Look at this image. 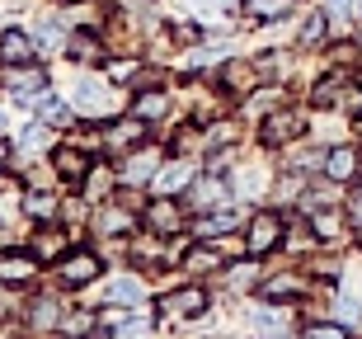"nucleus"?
I'll return each instance as SVG.
<instances>
[{
	"mask_svg": "<svg viewBox=\"0 0 362 339\" xmlns=\"http://www.w3.org/2000/svg\"><path fill=\"white\" fill-rule=\"evenodd\" d=\"M24 212H28V217H38V222H47L57 212V198H52V193H42V189H33V193H24Z\"/></svg>",
	"mask_w": 362,
	"mask_h": 339,
	"instance_id": "nucleus-27",
	"label": "nucleus"
},
{
	"mask_svg": "<svg viewBox=\"0 0 362 339\" xmlns=\"http://www.w3.org/2000/svg\"><path fill=\"white\" fill-rule=\"evenodd\" d=\"M57 273H62L66 287H85L99 278V255L94 250H66V255L57 259Z\"/></svg>",
	"mask_w": 362,
	"mask_h": 339,
	"instance_id": "nucleus-2",
	"label": "nucleus"
},
{
	"mask_svg": "<svg viewBox=\"0 0 362 339\" xmlns=\"http://www.w3.org/2000/svg\"><path fill=\"white\" fill-rule=\"evenodd\" d=\"M306 292H310V283L301 278V273H292V269H282V273H273V278L259 283V297L264 301H282V306L296 301V297H306Z\"/></svg>",
	"mask_w": 362,
	"mask_h": 339,
	"instance_id": "nucleus-5",
	"label": "nucleus"
},
{
	"mask_svg": "<svg viewBox=\"0 0 362 339\" xmlns=\"http://www.w3.org/2000/svg\"><path fill=\"white\" fill-rule=\"evenodd\" d=\"M141 297H146L141 278H113V283H108V306H122V311H132Z\"/></svg>",
	"mask_w": 362,
	"mask_h": 339,
	"instance_id": "nucleus-19",
	"label": "nucleus"
},
{
	"mask_svg": "<svg viewBox=\"0 0 362 339\" xmlns=\"http://www.w3.org/2000/svg\"><path fill=\"white\" fill-rule=\"evenodd\" d=\"M0 127H5V113H0Z\"/></svg>",
	"mask_w": 362,
	"mask_h": 339,
	"instance_id": "nucleus-49",
	"label": "nucleus"
},
{
	"mask_svg": "<svg viewBox=\"0 0 362 339\" xmlns=\"http://www.w3.org/2000/svg\"><path fill=\"white\" fill-rule=\"evenodd\" d=\"M38 273V255L33 250H5L0 255V283H28Z\"/></svg>",
	"mask_w": 362,
	"mask_h": 339,
	"instance_id": "nucleus-11",
	"label": "nucleus"
},
{
	"mask_svg": "<svg viewBox=\"0 0 362 339\" xmlns=\"http://www.w3.org/2000/svg\"><path fill=\"white\" fill-rule=\"evenodd\" d=\"M255 283V264H240V273H230V287H250Z\"/></svg>",
	"mask_w": 362,
	"mask_h": 339,
	"instance_id": "nucleus-43",
	"label": "nucleus"
},
{
	"mask_svg": "<svg viewBox=\"0 0 362 339\" xmlns=\"http://www.w3.org/2000/svg\"><path fill=\"white\" fill-rule=\"evenodd\" d=\"M235 137H240V122H235V118H216V122H212V132L202 137V146L216 156V151L226 146V142H235Z\"/></svg>",
	"mask_w": 362,
	"mask_h": 339,
	"instance_id": "nucleus-23",
	"label": "nucleus"
},
{
	"mask_svg": "<svg viewBox=\"0 0 362 339\" xmlns=\"http://www.w3.org/2000/svg\"><path fill=\"white\" fill-rule=\"evenodd\" d=\"M339 109L349 113L353 122L362 118V85H344V95H339Z\"/></svg>",
	"mask_w": 362,
	"mask_h": 339,
	"instance_id": "nucleus-37",
	"label": "nucleus"
},
{
	"mask_svg": "<svg viewBox=\"0 0 362 339\" xmlns=\"http://www.w3.org/2000/svg\"><path fill=\"white\" fill-rule=\"evenodd\" d=\"M329 10H334V19H353V10H358V0H329Z\"/></svg>",
	"mask_w": 362,
	"mask_h": 339,
	"instance_id": "nucleus-44",
	"label": "nucleus"
},
{
	"mask_svg": "<svg viewBox=\"0 0 362 339\" xmlns=\"http://www.w3.org/2000/svg\"><path fill=\"white\" fill-rule=\"evenodd\" d=\"M198 179V170L193 165H184V161H175V165H165V170H156V179H151V193L156 198H175L179 189H188Z\"/></svg>",
	"mask_w": 362,
	"mask_h": 339,
	"instance_id": "nucleus-9",
	"label": "nucleus"
},
{
	"mask_svg": "<svg viewBox=\"0 0 362 339\" xmlns=\"http://www.w3.org/2000/svg\"><path fill=\"white\" fill-rule=\"evenodd\" d=\"M76 104H81L85 113H108V109H113V95L104 90V81L81 76V81H76Z\"/></svg>",
	"mask_w": 362,
	"mask_h": 339,
	"instance_id": "nucleus-14",
	"label": "nucleus"
},
{
	"mask_svg": "<svg viewBox=\"0 0 362 339\" xmlns=\"http://www.w3.org/2000/svg\"><path fill=\"white\" fill-rule=\"evenodd\" d=\"M358 175H362V151L358 146L325 151V179H329V184H353Z\"/></svg>",
	"mask_w": 362,
	"mask_h": 339,
	"instance_id": "nucleus-6",
	"label": "nucleus"
},
{
	"mask_svg": "<svg viewBox=\"0 0 362 339\" xmlns=\"http://www.w3.org/2000/svg\"><path fill=\"white\" fill-rule=\"evenodd\" d=\"M52 165H57V175L66 179V184H76V179L90 175V156H85V151H76V146H57L52 151Z\"/></svg>",
	"mask_w": 362,
	"mask_h": 339,
	"instance_id": "nucleus-15",
	"label": "nucleus"
},
{
	"mask_svg": "<svg viewBox=\"0 0 362 339\" xmlns=\"http://www.w3.org/2000/svg\"><path fill=\"white\" fill-rule=\"evenodd\" d=\"M146 226L156 231V236H175V231H184V212H179L175 198H156V203L146 207Z\"/></svg>",
	"mask_w": 362,
	"mask_h": 339,
	"instance_id": "nucleus-12",
	"label": "nucleus"
},
{
	"mask_svg": "<svg viewBox=\"0 0 362 339\" xmlns=\"http://www.w3.org/2000/svg\"><path fill=\"white\" fill-rule=\"evenodd\" d=\"M52 132H57V127H47V122H33V127H24V137H19V146H24V151H42V146H47V142H52Z\"/></svg>",
	"mask_w": 362,
	"mask_h": 339,
	"instance_id": "nucleus-32",
	"label": "nucleus"
},
{
	"mask_svg": "<svg viewBox=\"0 0 362 339\" xmlns=\"http://www.w3.org/2000/svg\"><path fill=\"white\" fill-rule=\"evenodd\" d=\"M151 330V321H141V316H132V321H122V330H118V339H141Z\"/></svg>",
	"mask_w": 362,
	"mask_h": 339,
	"instance_id": "nucleus-41",
	"label": "nucleus"
},
{
	"mask_svg": "<svg viewBox=\"0 0 362 339\" xmlns=\"http://www.w3.org/2000/svg\"><path fill=\"white\" fill-rule=\"evenodd\" d=\"M146 127H151V122H141L136 113H127L122 122H113V127L104 132V142H108L113 151H122V146H132V151H136L141 142H146Z\"/></svg>",
	"mask_w": 362,
	"mask_h": 339,
	"instance_id": "nucleus-13",
	"label": "nucleus"
},
{
	"mask_svg": "<svg viewBox=\"0 0 362 339\" xmlns=\"http://www.w3.org/2000/svg\"><path fill=\"white\" fill-rule=\"evenodd\" d=\"M5 156H10V142H0V165H5Z\"/></svg>",
	"mask_w": 362,
	"mask_h": 339,
	"instance_id": "nucleus-47",
	"label": "nucleus"
},
{
	"mask_svg": "<svg viewBox=\"0 0 362 339\" xmlns=\"http://www.w3.org/2000/svg\"><path fill=\"white\" fill-rule=\"evenodd\" d=\"M57 316H62V311H57L52 297H38V301H33V330H52Z\"/></svg>",
	"mask_w": 362,
	"mask_h": 339,
	"instance_id": "nucleus-35",
	"label": "nucleus"
},
{
	"mask_svg": "<svg viewBox=\"0 0 362 339\" xmlns=\"http://www.w3.org/2000/svg\"><path fill=\"white\" fill-rule=\"evenodd\" d=\"M282 231H287V226H282L278 212H259V217H250V231H245V250H250V255H273V250L287 241Z\"/></svg>",
	"mask_w": 362,
	"mask_h": 339,
	"instance_id": "nucleus-1",
	"label": "nucleus"
},
{
	"mask_svg": "<svg viewBox=\"0 0 362 339\" xmlns=\"http://www.w3.org/2000/svg\"><path fill=\"white\" fill-rule=\"evenodd\" d=\"M255 71L259 67H226V71H221V85H226V90H235V95H245V90L255 85Z\"/></svg>",
	"mask_w": 362,
	"mask_h": 339,
	"instance_id": "nucleus-30",
	"label": "nucleus"
},
{
	"mask_svg": "<svg viewBox=\"0 0 362 339\" xmlns=\"http://www.w3.org/2000/svg\"><path fill=\"white\" fill-rule=\"evenodd\" d=\"M226 250L230 245H193V250H188L184 255V269L193 273V278H202V273H216V269H226Z\"/></svg>",
	"mask_w": 362,
	"mask_h": 339,
	"instance_id": "nucleus-10",
	"label": "nucleus"
},
{
	"mask_svg": "<svg viewBox=\"0 0 362 339\" xmlns=\"http://www.w3.org/2000/svg\"><path fill=\"white\" fill-rule=\"evenodd\" d=\"M0 316H5V301H0Z\"/></svg>",
	"mask_w": 362,
	"mask_h": 339,
	"instance_id": "nucleus-48",
	"label": "nucleus"
},
{
	"mask_svg": "<svg viewBox=\"0 0 362 339\" xmlns=\"http://www.w3.org/2000/svg\"><path fill=\"white\" fill-rule=\"evenodd\" d=\"M94 326V321H90V311H85V316H71V321H66V330H71V335H81V330H90Z\"/></svg>",
	"mask_w": 362,
	"mask_h": 339,
	"instance_id": "nucleus-46",
	"label": "nucleus"
},
{
	"mask_svg": "<svg viewBox=\"0 0 362 339\" xmlns=\"http://www.w3.org/2000/svg\"><path fill=\"white\" fill-rule=\"evenodd\" d=\"M94 231H99V236H122V231H132V217H127L122 207H104V212L94 217Z\"/></svg>",
	"mask_w": 362,
	"mask_h": 339,
	"instance_id": "nucleus-24",
	"label": "nucleus"
},
{
	"mask_svg": "<svg viewBox=\"0 0 362 339\" xmlns=\"http://www.w3.org/2000/svg\"><path fill=\"white\" fill-rule=\"evenodd\" d=\"M85 189L104 193V189H108V170H99V165H90V175H85Z\"/></svg>",
	"mask_w": 362,
	"mask_h": 339,
	"instance_id": "nucleus-42",
	"label": "nucleus"
},
{
	"mask_svg": "<svg viewBox=\"0 0 362 339\" xmlns=\"http://www.w3.org/2000/svg\"><path fill=\"white\" fill-rule=\"evenodd\" d=\"M33 47H38V42L28 38V33H19V28H5V33H0V62H5V67L28 62V57H33Z\"/></svg>",
	"mask_w": 362,
	"mask_h": 339,
	"instance_id": "nucleus-16",
	"label": "nucleus"
},
{
	"mask_svg": "<svg viewBox=\"0 0 362 339\" xmlns=\"http://www.w3.org/2000/svg\"><path fill=\"white\" fill-rule=\"evenodd\" d=\"M344 85H349L344 76H325V81L315 85V90H310V104H315V109H325V104H334V99L344 95Z\"/></svg>",
	"mask_w": 362,
	"mask_h": 339,
	"instance_id": "nucleus-26",
	"label": "nucleus"
},
{
	"mask_svg": "<svg viewBox=\"0 0 362 339\" xmlns=\"http://www.w3.org/2000/svg\"><path fill=\"white\" fill-rule=\"evenodd\" d=\"M292 170H325V151H301V156H292Z\"/></svg>",
	"mask_w": 362,
	"mask_h": 339,
	"instance_id": "nucleus-39",
	"label": "nucleus"
},
{
	"mask_svg": "<svg viewBox=\"0 0 362 339\" xmlns=\"http://www.w3.org/2000/svg\"><path fill=\"white\" fill-rule=\"evenodd\" d=\"M0 85H5V90H14V99H38L42 85H47V71L19 62V67H5V71H0Z\"/></svg>",
	"mask_w": 362,
	"mask_h": 339,
	"instance_id": "nucleus-3",
	"label": "nucleus"
},
{
	"mask_svg": "<svg viewBox=\"0 0 362 339\" xmlns=\"http://www.w3.org/2000/svg\"><path fill=\"white\" fill-rule=\"evenodd\" d=\"M255 330H264V335H282V330H287V306H282V301H269L264 311H255Z\"/></svg>",
	"mask_w": 362,
	"mask_h": 339,
	"instance_id": "nucleus-22",
	"label": "nucleus"
},
{
	"mask_svg": "<svg viewBox=\"0 0 362 339\" xmlns=\"http://www.w3.org/2000/svg\"><path fill=\"white\" fill-rule=\"evenodd\" d=\"M273 104H278V90H259V95L245 104V113H250V118H259V113H269Z\"/></svg>",
	"mask_w": 362,
	"mask_h": 339,
	"instance_id": "nucleus-38",
	"label": "nucleus"
},
{
	"mask_svg": "<svg viewBox=\"0 0 362 339\" xmlns=\"http://www.w3.org/2000/svg\"><path fill=\"white\" fill-rule=\"evenodd\" d=\"M306 132V118L296 109H282L273 113V118H264V127H259V137H264V146H287V142H296V137Z\"/></svg>",
	"mask_w": 362,
	"mask_h": 339,
	"instance_id": "nucleus-4",
	"label": "nucleus"
},
{
	"mask_svg": "<svg viewBox=\"0 0 362 339\" xmlns=\"http://www.w3.org/2000/svg\"><path fill=\"white\" fill-rule=\"evenodd\" d=\"M245 14L250 19H287L292 0H245Z\"/></svg>",
	"mask_w": 362,
	"mask_h": 339,
	"instance_id": "nucleus-25",
	"label": "nucleus"
},
{
	"mask_svg": "<svg viewBox=\"0 0 362 339\" xmlns=\"http://www.w3.org/2000/svg\"><path fill=\"white\" fill-rule=\"evenodd\" d=\"M33 255H38V259H62V231H38Z\"/></svg>",
	"mask_w": 362,
	"mask_h": 339,
	"instance_id": "nucleus-33",
	"label": "nucleus"
},
{
	"mask_svg": "<svg viewBox=\"0 0 362 339\" xmlns=\"http://www.w3.org/2000/svg\"><path fill=\"white\" fill-rule=\"evenodd\" d=\"M156 170H160V156H151V151L136 146L118 175H122V184H146V179H156Z\"/></svg>",
	"mask_w": 362,
	"mask_h": 339,
	"instance_id": "nucleus-17",
	"label": "nucleus"
},
{
	"mask_svg": "<svg viewBox=\"0 0 362 339\" xmlns=\"http://www.w3.org/2000/svg\"><path fill=\"white\" fill-rule=\"evenodd\" d=\"M132 259H136V264H160V259H165L160 236L151 231V241H136V245H132Z\"/></svg>",
	"mask_w": 362,
	"mask_h": 339,
	"instance_id": "nucleus-31",
	"label": "nucleus"
},
{
	"mask_svg": "<svg viewBox=\"0 0 362 339\" xmlns=\"http://www.w3.org/2000/svg\"><path fill=\"white\" fill-rule=\"evenodd\" d=\"M132 113L141 122H156V118H165V95L160 90H141V95L132 99Z\"/></svg>",
	"mask_w": 362,
	"mask_h": 339,
	"instance_id": "nucleus-21",
	"label": "nucleus"
},
{
	"mask_svg": "<svg viewBox=\"0 0 362 339\" xmlns=\"http://www.w3.org/2000/svg\"><path fill=\"white\" fill-rule=\"evenodd\" d=\"M358 132H362V118H358Z\"/></svg>",
	"mask_w": 362,
	"mask_h": 339,
	"instance_id": "nucleus-50",
	"label": "nucleus"
},
{
	"mask_svg": "<svg viewBox=\"0 0 362 339\" xmlns=\"http://www.w3.org/2000/svg\"><path fill=\"white\" fill-rule=\"evenodd\" d=\"M188 193H193V203L207 212L212 203H221V193H226V179H216V175H202V179H193L188 184Z\"/></svg>",
	"mask_w": 362,
	"mask_h": 339,
	"instance_id": "nucleus-20",
	"label": "nucleus"
},
{
	"mask_svg": "<svg viewBox=\"0 0 362 339\" xmlns=\"http://www.w3.org/2000/svg\"><path fill=\"white\" fill-rule=\"evenodd\" d=\"M33 109H38V118L47 122V127H71V122H76L71 104H66V99H57V95H38V99H33Z\"/></svg>",
	"mask_w": 362,
	"mask_h": 339,
	"instance_id": "nucleus-18",
	"label": "nucleus"
},
{
	"mask_svg": "<svg viewBox=\"0 0 362 339\" xmlns=\"http://www.w3.org/2000/svg\"><path fill=\"white\" fill-rule=\"evenodd\" d=\"M71 57H76V62H99V38H85V33H76V38H71V47H66Z\"/></svg>",
	"mask_w": 362,
	"mask_h": 339,
	"instance_id": "nucleus-34",
	"label": "nucleus"
},
{
	"mask_svg": "<svg viewBox=\"0 0 362 339\" xmlns=\"http://www.w3.org/2000/svg\"><path fill=\"white\" fill-rule=\"evenodd\" d=\"M339 321H349V326H353V321H358V301H339Z\"/></svg>",
	"mask_w": 362,
	"mask_h": 339,
	"instance_id": "nucleus-45",
	"label": "nucleus"
},
{
	"mask_svg": "<svg viewBox=\"0 0 362 339\" xmlns=\"http://www.w3.org/2000/svg\"><path fill=\"white\" fill-rule=\"evenodd\" d=\"M62 38H66L62 19H47V14H42V19H38V33H33V42H38V47H62Z\"/></svg>",
	"mask_w": 362,
	"mask_h": 339,
	"instance_id": "nucleus-28",
	"label": "nucleus"
},
{
	"mask_svg": "<svg viewBox=\"0 0 362 339\" xmlns=\"http://www.w3.org/2000/svg\"><path fill=\"white\" fill-rule=\"evenodd\" d=\"M240 226V212L235 207H212V212H198V222H193V241H216V236H226V231Z\"/></svg>",
	"mask_w": 362,
	"mask_h": 339,
	"instance_id": "nucleus-8",
	"label": "nucleus"
},
{
	"mask_svg": "<svg viewBox=\"0 0 362 339\" xmlns=\"http://www.w3.org/2000/svg\"><path fill=\"white\" fill-rule=\"evenodd\" d=\"M315 231H320L325 241H329V236H339V217H334V212H320V207H315Z\"/></svg>",
	"mask_w": 362,
	"mask_h": 339,
	"instance_id": "nucleus-40",
	"label": "nucleus"
},
{
	"mask_svg": "<svg viewBox=\"0 0 362 339\" xmlns=\"http://www.w3.org/2000/svg\"><path fill=\"white\" fill-rule=\"evenodd\" d=\"M160 311H165V316H175V321H188V316H202V311H207V292H202L198 283L179 287V292H165V297H160Z\"/></svg>",
	"mask_w": 362,
	"mask_h": 339,
	"instance_id": "nucleus-7",
	"label": "nucleus"
},
{
	"mask_svg": "<svg viewBox=\"0 0 362 339\" xmlns=\"http://www.w3.org/2000/svg\"><path fill=\"white\" fill-rule=\"evenodd\" d=\"M325 28H329V19H325V14H310L306 24H301V42H306V47H320Z\"/></svg>",
	"mask_w": 362,
	"mask_h": 339,
	"instance_id": "nucleus-36",
	"label": "nucleus"
},
{
	"mask_svg": "<svg viewBox=\"0 0 362 339\" xmlns=\"http://www.w3.org/2000/svg\"><path fill=\"white\" fill-rule=\"evenodd\" d=\"M301 339H353L349 326H339V321H310L306 330H301Z\"/></svg>",
	"mask_w": 362,
	"mask_h": 339,
	"instance_id": "nucleus-29",
	"label": "nucleus"
}]
</instances>
